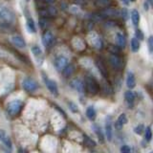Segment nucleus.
Returning <instances> with one entry per match:
<instances>
[{"label": "nucleus", "mask_w": 153, "mask_h": 153, "mask_svg": "<svg viewBox=\"0 0 153 153\" xmlns=\"http://www.w3.org/2000/svg\"><path fill=\"white\" fill-rule=\"evenodd\" d=\"M23 107V103L20 100H12V102H8L6 110L10 116H16L19 114V112L21 111V109Z\"/></svg>", "instance_id": "obj_1"}, {"label": "nucleus", "mask_w": 153, "mask_h": 153, "mask_svg": "<svg viewBox=\"0 0 153 153\" xmlns=\"http://www.w3.org/2000/svg\"><path fill=\"white\" fill-rule=\"evenodd\" d=\"M14 20V13L9 7L0 5V21L13 22Z\"/></svg>", "instance_id": "obj_2"}, {"label": "nucleus", "mask_w": 153, "mask_h": 153, "mask_svg": "<svg viewBox=\"0 0 153 153\" xmlns=\"http://www.w3.org/2000/svg\"><path fill=\"white\" fill-rule=\"evenodd\" d=\"M84 86L86 90H87V92H89L90 94H96L99 90L98 84L92 76H87V78H86L84 81Z\"/></svg>", "instance_id": "obj_3"}, {"label": "nucleus", "mask_w": 153, "mask_h": 153, "mask_svg": "<svg viewBox=\"0 0 153 153\" xmlns=\"http://www.w3.org/2000/svg\"><path fill=\"white\" fill-rule=\"evenodd\" d=\"M22 86L27 92H35V91L38 88V84L36 83V81H35L31 78H26L24 79L22 81Z\"/></svg>", "instance_id": "obj_4"}, {"label": "nucleus", "mask_w": 153, "mask_h": 153, "mask_svg": "<svg viewBox=\"0 0 153 153\" xmlns=\"http://www.w3.org/2000/svg\"><path fill=\"white\" fill-rule=\"evenodd\" d=\"M89 43L96 49H102V41L100 37L96 33H90L88 36Z\"/></svg>", "instance_id": "obj_5"}, {"label": "nucleus", "mask_w": 153, "mask_h": 153, "mask_svg": "<svg viewBox=\"0 0 153 153\" xmlns=\"http://www.w3.org/2000/svg\"><path fill=\"white\" fill-rule=\"evenodd\" d=\"M44 82L47 86L48 90L51 92V94L54 95V96H57V94H59V88H57V85L55 81L44 76Z\"/></svg>", "instance_id": "obj_6"}, {"label": "nucleus", "mask_w": 153, "mask_h": 153, "mask_svg": "<svg viewBox=\"0 0 153 153\" xmlns=\"http://www.w3.org/2000/svg\"><path fill=\"white\" fill-rule=\"evenodd\" d=\"M10 41H11L13 44L17 47V48H20V49H23V48L26 47V41L24 40V38H22L20 36H12L10 37Z\"/></svg>", "instance_id": "obj_7"}, {"label": "nucleus", "mask_w": 153, "mask_h": 153, "mask_svg": "<svg viewBox=\"0 0 153 153\" xmlns=\"http://www.w3.org/2000/svg\"><path fill=\"white\" fill-rule=\"evenodd\" d=\"M68 63H69L68 59L63 56H60L55 59V67L56 68L57 71H62Z\"/></svg>", "instance_id": "obj_8"}, {"label": "nucleus", "mask_w": 153, "mask_h": 153, "mask_svg": "<svg viewBox=\"0 0 153 153\" xmlns=\"http://www.w3.org/2000/svg\"><path fill=\"white\" fill-rule=\"evenodd\" d=\"M32 53H33V56H35V59H36L37 64L41 65L43 63V53H42V50L37 45H33L32 47Z\"/></svg>", "instance_id": "obj_9"}, {"label": "nucleus", "mask_w": 153, "mask_h": 153, "mask_svg": "<svg viewBox=\"0 0 153 153\" xmlns=\"http://www.w3.org/2000/svg\"><path fill=\"white\" fill-rule=\"evenodd\" d=\"M70 85L73 87L76 91H78L79 93H83L85 90L84 81H82L80 79H74L71 81Z\"/></svg>", "instance_id": "obj_10"}, {"label": "nucleus", "mask_w": 153, "mask_h": 153, "mask_svg": "<svg viewBox=\"0 0 153 153\" xmlns=\"http://www.w3.org/2000/svg\"><path fill=\"white\" fill-rule=\"evenodd\" d=\"M105 136H106V139L108 142H111L112 141V138H113V128H112V122H111V119L108 118L105 122Z\"/></svg>", "instance_id": "obj_11"}, {"label": "nucleus", "mask_w": 153, "mask_h": 153, "mask_svg": "<svg viewBox=\"0 0 153 153\" xmlns=\"http://www.w3.org/2000/svg\"><path fill=\"white\" fill-rule=\"evenodd\" d=\"M109 62L112 65L113 68L115 69H120L123 66V61L122 59L117 55H111L109 57Z\"/></svg>", "instance_id": "obj_12"}, {"label": "nucleus", "mask_w": 153, "mask_h": 153, "mask_svg": "<svg viewBox=\"0 0 153 153\" xmlns=\"http://www.w3.org/2000/svg\"><path fill=\"white\" fill-rule=\"evenodd\" d=\"M42 42H43V45L47 48H49L53 44V42H54V36H53V35L50 32H46L44 35H43Z\"/></svg>", "instance_id": "obj_13"}, {"label": "nucleus", "mask_w": 153, "mask_h": 153, "mask_svg": "<svg viewBox=\"0 0 153 153\" xmlns=\"http://www.w3.org/2000/svg\"><path fill=\"white\" fill-rule=\"evenodd\" d=\"M126 123H127V117H126V114L123 113L118 117L116 123H115V127H116L117 129H121L126 126Z\"/></svg>", "instance_id": "obj_14"}, {"label": "nucleus", "mask_w": 153, "mask_h": 153, "mask_svg": "<svg viewBox=\"0 0 153 153\" xmlns=\"http://www.w3.org/2000/svg\"><path fill=\"white\" fill-rule=\"evenodd\" d=\"M0 141H1L5 146L9 148H12V141L9 135L2 129H0Z\"/></svg>", "instance_id": "obj_15"}, {"label": "nucleus", "mask_w": 153, "mask_h": 153, "mask_svg": "<svg viewBox=\"0 0 153 153\" xmlns=\"http://www.w3.org/2000/svg\"><path fill=\"white\" fill-rule=\"evenodd\" d=\"M126 86L129 89H132L136 86V79L132 72L129 71L126 76Z\"/></svg>", "instance_id": "obj_16"}, {"label": "nucleus", "mask_w": 153, "mask_h": 153, "mask_svg": "<svg viewBox=\"0 0 153 153\" xmlns=\"http://www.w3.org/2000/svg\"><path fill=\"white\" fill-rule=\"evenodd\" d=\"M135 98L136 96L132 91H126V94H124V99H126V102H127L128 106H132L134 102H135Z\"/></svg>", "instance_id": "obj_17"}, {"label": "nucleus", "mask_w": 153, "mask_h": 153, "mask_svg": "<svg viewBox=\"0 0 153 153\" xmlns=\"http://www.w3.org/2000/svg\"><path fill=\"white\" fill-rule=\"evenodd\" d=\"M100 14H102V16H119V12L117 10L112 9V8H105V10L100 13Z\"/></svg>", "instance_id": "obj_18"}, {"label": "nucleus", "mask_w": 153, "mask_h": 153, "mask_svg": "<svg viewBox=\"0 0 153 153\" xmlns=\"http://www.w3.org/2000/svg\"><path fill=\"white\" fill-rule=\"evenodd\" d=\"M27 29H28V31L32 33H35L36 31V24L35 22H33V18L30 17V16H27Z\"/></svg>", "instance_id": "obj_19"}, {"label": "nucleus", "mask_w": 153, "mask_h": 153, "mask_svg": "<svg viewBox=\"0 0 153 153\" xmlns=\"http://www.w3.org/2000/svg\"><path fill=\"white\" fill-rule=\"evenodd\" d=\"M97 116V113H96V110L93 106H89L86 109V117H87L90 121H94Z\"/></svg>", "instance_id": "obj_20"}, {"label": "nucleus", "mask_w": 153, "mask_h": 153, "mask_svg": "<svg viewBox=\"0 0 153 153\" xmlns=\"http://www.w3.org/2000/svg\"><path fill=\"white\" fill-rule=\"evenodd\" d=\"M131 20L135 26L139 25V22H140V13H139L137 10H133L131 12Z\"/></svg>", "instance_id": "obj_21"}, {"label": "nucleus", "mask_w": 153, "mask_h": 153, "mask_svg": "<svg viewBox=\"0 0 153 153\" xmlns=\"http://www.w3.org/2000/svg\"><path fill=\"white\" fill-rule=\"evenodd\" d=\"M140 41H139L138 38L136 37H133L131 39V43H130V47H131V50L133 52H138L139 50H140Z\"/></svg>", "instance_id": "obj_22"}, {"label": "nucleus", "mask_w": 153, "mask_h": 153, "mask_svg": "<svg viewBox=\"0 0 153 153\" xmlns=\"http://www.w3.org/2000/svg\"><path fill=\"white\" fill-rule=\"evenodd\" d=\"M96 65H97L98 69H99V71H100V73L102 74L103 76H105V78H106L107 72H106V69H105V66H104V64L102 62V60H97V61H96Z\"/></svg>", "instance_id": "obj_23"}, {"label": "nucleus", "mask_w": 153, "mask_h": 153, "mask_svg": "<svg viewBox=\"0 0 153 153\" xmlns=\"http://www.w3.org/2000/svg\"><path fill=\"white\" fill-rule=\"evenodd\" d=\"M117 42H118V45L121 47V48H123L124 46H126V37H124L123 35H122V33H117Z\"/></svg>", "instance_id": "obj_24"}, {"label": "nucleus", "mask_w": 153, "mask_h": 153, "mask_svg": "<svg viewBox=\"0 0 153 153\" xmlns=\"http://www.w3.org/2000/svg\"><path fill=\"white\" fill-rule=\"evenodd\" d=\"M62 72H63V74H64L65 76H70L74 72V66L68 63L65 66V68L62 70Z\"/></svg>", "instance_id": "obj_25"}, {"label": "nucleus", "mask_w": 153, "mask_h": 153, "mask_svg": "<svg viewBox=\"0 0 153 153\" xmlns=\"http://www.w3.org/2000/svg\"><path fill=\"white\" fill-rule=\"evenodd\" d=\"M83 142H84V145L86 146H88V147H94V146H96V143L90 137H88L87 135H84Z\"/></svg>", "instance_id": "obj_26"}, {"label": "nucleus", "mask_w": 153, "mask_h": 153, "mask_svg": "<svg viewBox=\"0 0 153 153\" xmlns=\"http://www.w3.org/2000/svg\"><path fill=\"white\" fill-rule=\"evenodd\" d=\"M75 40L76 41V44H74V43H73V45H74V47L76 48V50H83L84 48H85V45H84L83 41L81 40V39H79V37H76Z\"/></svg>", "instance_id": "obj_27"}, {"label": "nucleus", "mask_w": 153, "mask_h": 153, "mask_svg": "<svg viewBox=\"0 0 153 153\" xmlns=\"http://www.w3.org/2000/svg\"><path fill=\"white\" fill-rule=\"evenodd\" d=\"M152 138V132H151V127L148 126L146 129V134H145V139L146 142H150Z\"/></svg>", "instance_id": "obj_28"}, {"label": "nucleus", "mask_w": 153, "mask_h": 153, "mask_svg": "<svg viewBox=\"0 0 153 153\" xmlns=\"http://www.w3.org/2000/svg\"><path fill=\"white\" fill-rule=\"evenodd\" d=\"M94 127V129H95V133L97 134L98 135V137H99V139L100 141H103V134H102V129H100V127H99V126H93Z\"/></svg>", "instance_id": "obj_29"}, {"label": "nucleus", "mask_w": 153, "mask_h": 153, "mask_svg": "<svg viewBox=\"0 0 153 153\" xmlns=\"http://www.w3.org/2000/svg\"><path fill=\"white\" fill-rule=\"evenodd\" d=\"M110 4H111L110 0H98V5L100 7L107 8L108 6H110Z\"/></svg>", "instance_id": "obj_30"}, {"label": "nucleus", "mask_w": 153, "mask_h": 153, "mask_svg": "<svg viewBox=\"0 0 153 153\" xmlns=\"http://www.w3.org/2000/svg\"><path fill=\"white\" fill-rule=\"evenodd\" d=\"M68 106H69V108H70V110L73 113H78L79 112V108H78V106H76V103H74V102H68Z\"/></svg>", "instance_id": "obj_31"}, {"label": "nucleus", "mask_w": 153, "mask_h": 153, "mask_svg": "<svg viewBox=\"0 0 153 153\" xmlns=\"http://www.w3.org/2000/svg\"><path fill=\"white\" fill-rule=\"evenodd\" d=\"M143 130H145V126H143V124H139V126H137L135 128H134V132L138 134V135H141V134L143 132Z\"/></svg>", "instance_id": "obj_32"}, {"label": "nucleus", "mask_w": 153, "mask_h": 153, "mask_svg": "<svg viewBox=\"0 0 153 153\" xmlns=\"http://www.w3.org/2000/svg\"><path fill=\"white\" fill-rule=\"evenodd\" d=\"M120 150H121V152H123V153H129V152H131V148L129 146L124 145L121 147V149Z\"/></svg>", "instance_id": "obj_33"}, {"label": "nucleus", "mask_w": 153, "mask_h": 153, "mask_svg": "<svg viewBox=\"0 0 153 153\" xmlns=\"http://www.w3.org/2000/svg\"><path fill=\"white\" fill-rule=\"evenodd\" d=\"M0 57L1 59H9V54L1 48H0Z\"/></svg>", "instance_id": "obj_34"}, {"label": "nucleus", "mask_w": 153, "mask_h": 153, "mask_svg": "<svg viewBox=\"0 0 153 153\" xmlns=\"http://www.w3.org/2000/svg\"><path fill=\"white\" fill-rule=\"evenodd\" d=\"M148 49H149L150 53H152V50H153V37L152 36L148 37Z\"/></svg>", "instance_id": "obj_35"}, {"label": "nucleus", "mask_w": 153, "mask_h": 153, "mask_svg": "<svg viewBox=\"0 0 153 153\" xmlns=\"http://www.w3.org/2000/svg\"><path fill=\"white\" fill-rule=\"evenodd\" d=\"M135 33H136V38H139V39H141V40L143 39V33L140 29H138Z\"/></svg>", "instance_id": "obj_36"}, {"label": "nucleus", "mask_w": 153, "mask_h": 153, "mask_svg": "<svg viewBox=\"0 0 153 153\" xmlns=\"http://www.w3.org/2000/svg\"><path fill=\"white\" fill-rule=\"evenodd\" d=\"M143 7H145V10H146V11H147V10H148V2H147V1L145 2V4H143Z\"/></svg>", "instance_id": "obj_37"}, {"label": "nucleus", "mask_w": 153, "mask_h": 153, "mask_svg": "<svg viewBox=\"0 0 153 153\" xmlns=\"http://www.w3.org/2000/svg\"><path fill=\"white\" fill-rule=\"evenodd\" d=\"M122 1H123L124 4H126V5H128L129 3H130V2H129V0H122Z\"/></svg>", "instance_id": "obj_38"}, {"label": "nucleus", "mask_w": 153, "mask_h": 153, "mask_svg": "<svg viewBox=\"0 0 153 153\" xmlns=\"http://www.w3.org/2000/svg\"><path fill=\"white\" fill-rule=\"evenodd\" d=\"M45 1H47V2H51V1H53V0H45Z\"/></svg>", "instance_id": "obj_39"}, {"label": "nucleus", "mask_w": 153, "mask_h": 153, "mask_svg": "<svg viewBox=\"0 0 153 153\" xmlns=\"http://www.w3.org/2000/svg\"><path fill=\"white\" fill-rule=\"evenodd\" d=\"M133 1H135V0H129V2H133Z\"/></svg>", "instance_id": "obj_40"}]
</instances>
